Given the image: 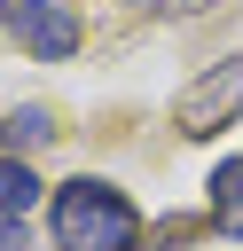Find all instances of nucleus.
Instances as JSON below:
<instances>
[{"instance_id": "423d86ee", "label": "nucleus", "mask_w": 243, "mask_h": 251, "mask_svg": "<svg viewBox=\"0 0 243 251\" xmlns=\"http://www.w3.org/2000/svg\"><path fill=\"white\" fill-rule=\"evenodd\" d=\"M0 141H8V149H39V141H55V118L24 102V110H8V126H0Z\"/></svg>"}, {"instance_id": "1a4fd4ad", "label": "nucleus", "mask_w": 243, "mask_h": 251, "mask_svg": "<svg viewBox=\"0 0 243 251\" xmlns=\"http://www.w3.org/2000/svg\"><path fill=\"white\" fill-rule=\"evenodd\" d=\"M0 31H8V0H0Z\"/></svg>"}, {"instance_id": "39448f33", "label": "nucleus", "mask_w": 243, "mask_h": 251, "mask_svg": "<svg viewBox=\"0 0 243 251\" xmlns=\"http://www.w3.org/2000/svg\"><path fill=\"white\" fill-rule=\"evenodd\" d=\"M212 220L243 235V157H227V165L212 173Z\"/></svg>"}, {"instance_id": "f257e3e1", "label": "nucleus", "mask_w": 243, "mask_h": 251, "mask_svg": "<svg viewBox=\"0 0 243 251\" xmlns=\"http://www.w3.org/2000/svg\"><path fill=\"white\" fill-rule=\"evenodd\" d=\"M141 212L110 180H63L55 188V243L63 251H133Z\"/></svg>"}, {"instance_id": "20e7f679", "label": "nucleus", "mask_w": 243, "mask_h": 251, "mask_svg": "<svg viewBox=\"0 0 243 251\" xmlns=\"http://www.w3.org/2000/svg\"><path fill=\"white\" fill-rule=\"evenodd\" d=\"M31 204H39V173H31L24 157H0V212H8V220H24Z\"/></svg>"}, {"instance_id": "7ed1b4c3", "label": "nucleus", "mask_w": 243, "mask_h": 251, "mask_svg": "<svg viewBox=\"0 0 243 251\" xmlns=\"http://www.w3.org/2000/svg\"><path fill=\"white\" fill-rule=\"evenodd\" d=\"M8 31L39 63H63L78 55V0H8Z\"/></svg>"}, {"instance_id": "6e6552de", "label": "nucleus", "mask_w": 243, "mask_h": 251, "mask_svg": "<svg viewBox=\"0 0 243 251\" xmlns=\"http://www.w3.org/2000/svg\"><path fill=\"white\" fill-rule=\"evenodd\" d=\"M0 251H16V220L8 212H0Z\"/></svg>"}, {"instance_id": "9d476101", "label": "nucleus", "mask_w": 243, "mask_h": 251, "mask_svg": "<svg viewBox=\"0 0 243 251\" xmlns=\"http://www.w3.org/2000/svg\"><path fill=\"white\" fill-rule=\"evenodd\" d=\"M141 8H149V0H141Z\"/></svg>"}, {"instance_id": "f03ea898", "label": "nucleus", "mask_w": 243, "mask_h": 251, "mask_svg": "<svg viewBox=\"0 0 243 251\" xmlns=\"http://www.w3.org/2000/svg\"><path fill=\"white\" fill-rule=\"evenodd\" d=\"M235 110H243V55L212 63L204 78H188V86L172 94V126H180L188 141H212L219 126H235Z\"/></svg>"}, {"instance_id": "0eeeda50", "label": "nucleus", "mask_w": 243, "mask_h": 251, "mask_svg": "<svg viewBox=\"0 0 243 251\" xmlns=\"http://www.w3.org/2000/svg\"><path fill=\"white\" fill-rule=\"evenodd\" d=\"M172 16H204V8H219V0H165Z\"/></svg>"}]
</instances>
